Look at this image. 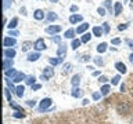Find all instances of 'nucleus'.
Instances as JSON below:
<instances>
[{
    "instance_id": "f257e3e1",
    "label": "nucleus",
    "mask_w": 133,
    "mask_h": 124,
    "mask_svg": "<svg viewBox=\"0 0 133 124\" xmlns=\"http://www.w3.org/2000/svg\"><path fill=\"white\" fill-rule=\"evenodd\" d=\"M116 109H118V112H119L121 114H128L129 112L133 109V105H132L130 102H123L122 105H119Z\"/></svg>"
},
{
    "instance_id": "f03ea898",
    "label": "nucleus",
    "mask_w": 133,
    "mask_h": 124,
    "mask_svg": "<svg viewBox=\"0 0 133 124\" xmlns=\"http://www.w3.org/2000/svg\"><path fill=\"white\" fill-rule=\"evenodd\" d=\"M51 98H43L40 101V105H39V112H44V110H47L50 105H51Z\"/></svg>"
},
{
    "instance_id": "7ed1b4c3",
    "label": "nucleus",
    "mask_w": 133,
    "mask_h": 124,
    "mask_svg": "<svg viewBox=\"0 0 133 124\" xmlns=\"http://www.w3.org/2000/svg\"><path fill=\"white\" fill-rule=\"evenodd\" d=\"M53 74H54V69H53V66H47V68H44V70H43L42 79H43V80H47V79L53 77Z\"/></svg>"
},
{
    "instance_id": "20e7f679",
    "label": "nucleus",
    "mask_w": 133,
    "mask_h": 124,
    "mask_svg": "<svg viewBox=\"0 0 133 124\" xmlns=\"http://www.w3.org/2000/svg\"><path fill=\"white\" fill-rule=\"evenodd\" d=\"M33 47H35V50H36L37 52L42 51V50H46V43H44V40H43V39H37V40L35 41V45H33Z\"/></svg>"
},
{
    "instance_id": "39448f33",
    "label": "nucleus",
    "mask_w": 133,
    "mask_h": 124,
    "mask_svg": "<svg viewBox=\"0 0 133 124\" xmlns=\"http://www.w3.org/2000/svg\"><path fill=\"white\" fill-rule=\"evenodd\" d=\"M61 30V26L60 25H51V26L46 28V33H50V35H56Z\"/></svg>"
},
{
    "instance_id": "423d86ee",
    "label": "nucleus",
    "mask_w": 133,
    "mask_h": 124,
    "mask_svg": "<svg viewBox=\"0 0 133 124\" xmlns=\"http://www.w3.org/2000/svg\"><path fill=\"white\" fill-rule=\"evenodd\" d=\"M15 44H17V40L14 37H4V40H3L4 47H12V45H15Z\"/></svg>"
},
{
    "instance_id": "0eeeda50",
    "label": "nucleus",
    "mask_w": 133,
    "mask_h": 124,
    "mask_svg": "<svg viewBox=\"0 0 133 124\" xmlns=\"http://www.w3.org/2000/svg\"><path fill=\"white\" fill-rule=\"evenodd\" d=\"M12 64H14V62H12L11 58H4V59H3V69L4 70L11 69L12 68Z\"/></svg>"
},
{
    "instance_id": "6e6552de",
    "label": "nucleus",
    "mask_w": 133,
    "mask_h": 124,
    "mask_svg": "<svg viewBox=\"0 0 133 124\" xmlns=\"http://www.w3.org/2000/svg\"><path fill=\"white\" fill-rule=\"evenodd\" d=\"M26 77L28 76H25V73H22V72H18L15 74V77L14 79H11L14 83H19V81H22V80H26Z\"/></svg>"
},
{
    "instance_id": "1a4fd4ad",
    "label": "nucleus",
    "mask_w": 133,
    "mask_h": 124,
    "mask_svg": "<svg viewBox=\"0 0 133 124\" xmlns=\"http://www.w3.org/2000/svg\"><path fill=\"white\" fill-rule=\"evenodd\" d=\"M115 68H116V70H118L119 73H122V74L126 73V65L122 64V62H116V64H115Z\"/></svg>"
},
{
    "instance_id": "9d476101",
    "label": "nucleus",
    "mask_w": 133,
    "mask_h": 124,
    "mask_svg": "<svg viewBox=\"0 0 133 124\" xmlns=\"http://www.w3.org/2000/svg\"><path fill=\"white\" fill-rule=\"evenodd\" d=\"M83 17L82 15H76V14H72L69 17V22L71 24H78V22H82Z\"/></svg>"
},
{
    "instance_id": "9b49d317",
    "label": "nucleus",
    "mask_w": 133,
    "mask_h": 124,
    "mask_svg": "<svg viewBox=\"0 0 133 124\" xmlns=\"http://www.w3.org/2000/svg\"><path fill=\"white\" fill-rule=\"evenodd\" d=\"M71 95H72L74 98H81L82 95H83V91L79 88V87H74V90H72V92H71Z\"/></svg>"
},
{
    "instance_id": "f8f14e48",
    "label": "nucleus",
    "mask_w": 133,
    "mask_h": 124,
    "mask_svg": "<svg viewBox=\"0 0 133 124\" xmlns=\"http://www.w3.org/2000/svg\"><path fill=\"white\" fill-rule=\"evenodd\" d=\"M15 57V50H12V48H6L4 50V58H14Z\"/></svg>"
},
{
    "instance_id": "ddd939ff",
    "label": "nucleus",
    "mask_w": 133,
    "mask_h": 124,
    "mask_svg": "<svg viewBox=\"0 0 133 124\" xmlns=\"http://www.w3.org/2000/svg\"><path fill=\"white\" fill-rule=\"evenodd\" d=\"M40 58V52H31L28 55V61L29 62H35V61H37Z\"/></svg>"
},
{
    "instance_id": "4468645a",
    "label": "nucleus",
    "mask_w": 133,
    "mask_h": 124,
    "mask_svg": "<svg viewBox=\"0 0 133 124\" xmlns=\"http://www.w3.org/2000/svg\"><path fill=\"white\" fill-rule=\"evenodd\" d=\"M66 54V45H60V48L57 50V55L58 58H62Z\"/></svg>"
},
{
    "instance_id": "2eb2a0df",
    "label": "nucleus",
    "mask_w": 133,
    "mask_h": 124,
    "mask_svg": "<svg viewBox=\"0 0 133 124\" xmlns=\"http://www.w3.org/2000/svg\"><path fill=\"white\" fill-rule=\"evenodd\" d=\"M87 29H89V24L83 22L82 25H79V26H78V29H76V33H83V32H86Z\"/></svg>"
},
{
    "instance_id": "dca6fc26",
    "label": "nucleus",
    "mask_w": 133,
    "mask_h": 124,
    "mask_svg": "<svg viewBox=\"0 0 133 124\" xmlns=\"http://www.w3.org/2000/svg\"><path fill=\"white\" fill-rule=\"evenodd\" d=\"M15 94H17V97L22 98L24 94H25V87L24 86H18V87H17V90H15Z\"/></svg>"
},
{
    "instance_id": "f3484780",
    "label": "nucleus",
    "mask_w": 133,
    "mask_h": 124,
    "mask_svg": "<svg viewBox=\"0 0 133 124\" xmlns=\"http://www.w3.org/2000/svg\"><path fill=\"white\" fill-rule=\"evenodd\" d=\"M33 17H35V19L40 21V19H43V18H44V12L42 11V10H36L35 12H33Z\"/></svg>"
},
{
    "instance_id": "a211bd4d",
    "label": "nucleus",
    "mask_w": 133,
    "mask_h": 124,
    "mask_svg": "<svg viewBox=\"0 0 133 124\" xmlns=\"http://www.w3.org/2000/svg\"><path fill=\"white\" fill-rule=\"evenodd\" d=\"M17 25H18V18L15 17V18H12V19L10 21V24L7 25V28L11 30V29H15V28H17Z\"/></svg>"
},
{
    "instance_id": "6ab92c4d",
    "label": "nucleus",
    "mask_w": 133,
    "mask_h": 124,
    "mask_svg": "<svg viewBox=\"0 0 133 124\" xmlns=\"http://www.w3.org/2000/svg\"><path fill=\"white\" fill-rule=\"evenodd\" d=\"M46 18H47V21L49 22H53V21H56L58 17H57V14L56 12H53V11H50V12H47V15H46Z\"/></svg>"
},
{
    "instance_id": "aec40b11",
    "label": "nucleus",
    "mask_w": 133,
    "mask_h": 124,
    "mask_svg": "<svg viewBox=\"0 0 133 124\" xmlns=\"http://www.w3.org/2000/svg\"><path fill=\"white\" fill-rule=\"evenodd\" d=\"M75 33H76V30L75 29H68V30L65 32V39H72L74 40V36H75Z\"/></svg>"
},
{
    "instance_id": "412c9836",
    "label": "nucleus",
    "mask_w": 133,
    "mask_h": 124,
    "mask_svg": "<svg viewBox=\"0 0 133 124\" xmlns=\"http://www.w3.org/2000/svg\"><path fill=\"white\" fill-rule=\"evenodd\" d=\"M121 11H122V3L116 2L115 6H114V12H115V15H119Z\"/></svg>"
},
{
    "instance_id": "4be33fe9",
    "label": "nucleus",
    "mask_w": 133,
    "mask_h": 124,
    "mask_svg": "<svg viewBox=\"0 0 133 124\" xmlns=\"http://www.w3.org/2000/svg\"><path fill=\"white\" fill-rule=\"evenodd\" d=\"M17 73H18V72H17V70H15L14 68H11V69L6 70V77H11V79H14Z\"/></svg>"
},
{
    "instance_id": "5701e85b",
    "label": "nucleus",
    "mask_w": 133,
    "mask_h": 124,
    "mask_svg": "<svg viewBox=\"0 0 133 124\" xmlns=\"http://www.w3.org/2000/svg\"><path fill=\"white\" fill-rule=\"evenodd\" d=\"M103 33H104V30H103L101 26H94V28H93V35H94V36H98V37H100Z\"/></svg>"
},
{
    "instance_id": "b1692460",
    "label": "nucleus",
    "mask_w": 133,
    "mask_h": 124,
    "mask_svg": "<svg viewBox=\"0 0 133 124\" xmlns=\"http://www.w3.org/2000/svg\"><path fill=\"white\" fill-rule=\"evenodd\" d=\"M71 83H72L74 87H78L79 83H81V76H79V74H75V76L72 77V80H71Z\"/></svg>"
},
{
    "instance_id": "393cba45",
    "label": "nucleus",
    "mask_w": 133,
    "mask_h": 124,
    "mask_svg": "<svg viewBox=\"0 0 133 124\" xmlns=\"http://www.w3.org/2000/svg\"><path fill=\"white\" fill-rule=\"evenodd\" d=\"M105 51H107V43H101V44L97 45V52L98 54H103Z\"/></svg>"
},
{
    "instance_id": "a878e982",
    "label": "nucleus",
    "mask_w": 133,
    "mask_h": 124,
    "mask_svg": "<svg viewBox=\"0 0 133 124\" xmlns=\"http://www.w3.org/2000/svg\"><path fill=\"white\" fill-rule=\"evenodd\" d=\"M71 70H72V65L71 64H65L62 66V74H68Z\"/></svg>"
},
{
    "instance_id": "bb28decb",
    "label": "nucleus",
    "mask_w": 133,
    "mask_h": 124,
    "mask_svg": "<svg viewBox=\"0 0 133 124\" xmlns=\"http://www.w3.org/2000/svg\"><path fill=\"white\" fill-rule=\"evenodd\" d=\"M110 90H111V86L110 84H104L100 91H101V95H107L108 92H110Z\"/></svg>"
},
{
    "instance_id": "cd10ccee",
    "label": "nucleus",
    "mask_w": 133,
    "mask_h": 124,
    "mask_svg": "<svg viewBox=\"0 0 133 124\" xmlns=\"http://www.w3.org/2000/svg\"><path fill=\"white\" fill-rule=\"evenodd\" d=\"M61 61H62V58H49V62L53 66H57L58 64H61Z\"/></svg>"
},
{
    "instance_id": "c85d7f7f",
    "label": "nucleus",
    "mask_w": 133,
    "mask_h": 124,
    "mask_svg": "<svg viewBox=\"0 0 133 124\" xmlns=\"http://www.w3.org/2000/svg\"><path fill=\"white\" fill-rule=\"evenodd\" d=\"M81 43H82V40H79V39H74V40H72V43H71V47H72L74 50H76L78 47H81Z\"/></svg>"
},
{
    "instance_id": "c756f323",
    "label": "nucleus",
    "mask_w": 133,
    "mask_h": 124,
    "mask_svg": "<svg viewBox=\"0 0 133 124\" xmlns=\"http://www.w3.org/2000/svg\"><path fill=\"white\" fill-rule=\"evenodd\" d=\"M12 116H14L15 119H24L25 113H24V110H15L14 113H12Z\"/></svg>"
},
{
    "instance_id": "7c9ffc66",
    "label": "nucleus",
    "mask_w": 133,
    "mask_h": 124,
    "mask_svg": "<svg viewBox=\"0 0 133 124\" xmlns=\"http://www.w3.org/2000/svg\"><path fill=\"white\" fill-rule=\"evenodd\" d=\"M32 45H35V43H32V41H25V43L22 44V51H28Z\"/></svg>"
},
{
    "instance_id": "2f4dec72",
    "label": "nucleus",
    "mask_w": 133,
    "mask_h": 124,
    "mask_svg": "<svg viewBox=\"0 0 133 124\" xmlns=\"http://www.w3.org/2000/svg\"><path fill=\"white\" fill-rule=\"evenodd\" d=\"M25 81H26V84L33 86V84H35V81H36V77L33 76V74H31V76H28V77H26V80H25Z\"/></svg>"
},
{
    "instance_id": "473e14b6",
    "label": "nucleus",
    "mask_w": 133,
    "mask_h": 124,
    "mask_svg": "<svg viewBox=\"0 0 133 124\" xmlns=\"http://www.w3.org/2000/svg\"><path fill=\"white\" fill-rule=\"evenodd\" d=\"M90 39H91V35H90V33H85V35L82 36L81 40H82V43H89Z\"/></svg>"
},
{
    "instance_id": "72a5a7b5",
    "label": "nucleus",
    "mask_w": 133,
    "mask_h": 124,
    "mask_svg": "<svg viewBox=\"0 0 133 124\" xmlns=\"http://www.w3.org/2000/svg\"><path fill=\"white\" fill-rule=\"evenodd\" d=\"M10 106H11L14 110H22V107H21V106L18 105V103H15L14 101H11V102H10Z\"/></svg>"
},
{
    "instance_id": "f704fd0d",
    "label": "nucleus",
    "mask_w": 133,
    "mask_h": 124,
    "mask_svg": "<svg viewBox=\"0 0 133 124\" xmlns=\"http://www.w3.org/2000/svg\"><path fill=\"white\" fill-rule=\"evenodd\" d=\"M4 94H6L7 101H8V102H11L12 99H11V94H10V90H8V87H6V88H4Z\"/></svg>"
},
{
    "instance_id": "c9c22d12",
    "label": "nucleus",
    "mask_w": 133,
    "mask_h": 124,
    "mask_svg": "<svg viewBox=\"0 0 133 124\" xmlns=\"http://www.w3.org/2000/svg\"><path fill=\"white\" fill-rule=\"evenodd\" d=\"M6 84H7V87H8V90H11V91H15L17 88H14V86H12V83L8 80V77H6Z\"/></svg>"
},
{
    "instance_id": "e433bc0d",
    "label": "nucleus",
    "mask_w": 133,
    "mask_h": 124,
    "mask_svg": "<svg viewBox=\"0 0 133 124\" xmlns=\"http://www.w3.org/2000/svg\"><path fill=\"white\" fill-rule=\"evenodd\" d=\"M94 64L96 65H98V66H103L104 65V61H103V58H94Z\"/></svg>"
},
{
    "instance_id": "4c0bfd02",
    "label": "nucleus",
    "mask_w": 133,
    "mask_h": 124,
    "mask_svg": "<svg viewBox=\"0 0 133 124\" xmlns=\"http://www.w3.org/2000/svg\"><path fill=\"white\" fill-rule=\"evenodd\" d=\"M119 80H121V76L118 74V76H115V77H112V81H111V84L112 86H115V84H118L119 83Z\"/></svg>"
},
{
    "instance_id": "58836bf2",
    "label": "nucleus",
    "mask_w": 133,
    "mask_h": 124,
    "mask_svg": "<svg viewBox=\"0 0 133 124\" xmlns=\"http://www.w3.org/2000/svg\"><path fill=\"white\" fill-rule=\"evenodd\" d=\"M11 3H12V0H4V4H3V8L4 10H7L8 7L11 6Z\"/></svg>"
},
{
    "instance_id": "ea45409f",
    "label": "nucleus",
    "mask_w": 133,
    "mask_h": 124,
    "mask_svg": "<svg viewBox=\"0 0 133 124\" xmlns=\"http://www.w3.org/2000/svg\"><path fill=\"white\" fill-rule=\"evenodd\" d=\"M103 30H104V33H108V32H110V25H108L107 22L103 24Z\"/></svg>"
},
{
    "instance_id": "a19ab883",
    "label": "nucleus",
    "mask_w": 133,
    "mask_h": 124,
    "mask_svg": "<svg viewBox=\"0 0 133 124\" xmlns=\"http://www.w3.org/2000/svg\"><path fill=\"white\" fill-rule=\"evenodd\" d=\"M97 12H98L100 17H104V15H105V10H104L103 7H98V8H97Z\"/></svg>"
},
{
    "instance_id": "79ce46f5",
    "label": "nucleus",
    "mask_w": 133,
    "mask_h": 124,
    "mask_svg": "<svg viewBox=\"0 0 133 124\" xmlns=\"http://www.w3.org/2000/svg\"><path fill=\"white\" fill-rule=\"evenodd\" d=\"M129 26V24H121V25H118V30H125Z\"/></svg>"
},
{
    "instance_id": "37998d69",
    "label": "nucleus",
    "mask_w": 133,
    "mask_h": 124,
    "mask_svg": "<svg viewBox=\"0 0 133 124\" xmlns=\"http://www.w3.org/2000/svg\"><path fill=\"white\" fill-rule=\"evenodd\" d=\"M91 97H93L94 101H97V99L101 98V92H93V95H91Z\"/></svg>"
},
{
    "instance_id": "c03bdc74",
    "label": "nucleus",
    "mask_w": 133,
    "mask_h": 124,
    "mask_svg": "<svg viewBox=\"0 0 133 124\" xmlns=\"http://www.w3.org/2000/svg\"><path fill=\"white\" fill-rule=\"evenodd\" d=\"M51 40L54 41V43H60V41H61V37H60V36H53Z\"/></svg>"
},
{
    "instance_id": "a18cd8bd",
    "label": "nucleus",
    "mask_w": 133,
    "mask_h": 124,
    "mask_svg": "<svg viewBox=\"0 0 133 124\" xmlns=\"http://www.w3.org/2000/svg\"><path fill=\"white\" fill-rule=\"evenodd\" d=\"M90 58H91L90 55H83L81 61H82V62H87V61H89V59H90Z\"/></svg>"
},
{
    "instance_id": "49530a36",
    "label": "nucleus",
    "mask_w": 133,
    "mask_h": 124,
    "mask_svg": "<svg viewBox=\"0 0 133 124\" xmlns=\"http://www.w3.org/2000/svg\"><path fill=\"white\" fill-rule=\"evenodd\" d=\"M104 6L111 10V0H105V2H104Z\"/></svg>"
},
{
    "instance_id": "de8ad7c7",
    "label": "nucleus",
    "mask_w": 133,
    "mask_h": 124,
    "mask_svg": "<svg viewBox=\"0 0 133 124\" xmlns=\"http://www.w3.org/2000/svg\"><path fill=\"white\" fill-rule=\"evenodd\" d=\"M111 43H112V44H119V43H121V39H118V37H116V39H112Z\"/></svg>"
},
{
    "instance_id": "09e8293b",
    "label": "nucleus",
    "mask_w": 133,
    "mask_h": 124,
    "mask_svg": "<svg viewBox=\"0 0 133 124\" xmlns=\"http://www.w3.org/2000/svg\"><path fill=\"white\" fill-rule=\"evenodd\" d=\"M98 80H100V83H107V80H108V79H107L105 76H100V79H98Z\"/></svg>"
},
{
    "instance_id": "8fccbe9b",
    "label": "nucleus",
    "mask_w": 133,
    "mask_h": 124,
    "mask_svg": "<svg viewBox=\"0 0 133 124\" xmlns=\"http://www.w3.org/2000/svg\"><path fill=\"white\" fill-rule=\"evenodd\" d=\"M40 87H42L40 84H33V86H32V91H36V90H39Z\"/></svg>"
},
{
    "instance_id": "3c124183",
    "label": "nucleus",
    "mask_w": 133,
    "mask_h": 124,
    "mask_svg": "<svg viewBox=\"0 0 133 124\" xmlns=\"http://www.w3.org/2000/svg\"><path fill=\"white\" fill-rule=\"evenodd\" d=\"M69 10H71V12H76L78 11V6H71Z\"/></svg>"
},
{
    "instance_id": "603ef678",
    "label": "nucleus",
    "mask_w": 133,
    "mask_h": 124,
    "mask_svg": "<svg viewBox=\"0 0 133 124\" xmlns=\"http://www.w3.org/2000/svg\"><path fill=\"white\" fill-rule=\"evenodd\" d=\"M26 103H28V106H35L36 101H26Z\"/></svg>"
},
{
    "instance_id": "864d4df0",
    "label": "nucleus",
    "mask_w": 133,
    "mask_h": 124,
    "mask_svg": "<svg viewBox=\"0 0 133 124\" xmlns=\"http://www.w3.org/2000/svg\"><path fill=\"white\" fill-rule=\"evenodd\" d=\"M19 33L17 32V30H10V36H18Z\"/></svg>"
},
{
    "instance_id": "5fc2aeb1",
    "label": "nucleus",
    "mask_w": 133,
    "mask_h": 124,
    "mask_svg": "<svg viewBox=\"0 0 133 124\" xmlns=\"http://www.w3.org/2000/svg\"><path fill=\"white\" fill-rule=\"evenodd\" d=\"M128 45L130 50H133V40H128Z\"/></svg>"
},
{
    "instance_id": "6e6d98bb",
    "label": "nucleus",
    "mask_w": 133,
    "mask_h": 124,
    "mask_svg": "<svg viewBox=\"0 0 133 124\" xmlns=\"http://www.w3.org/2000/svg\"><path fill=\"white\" fill-rule=\"evenodd\" d=\"M19 12H21V14H25V12H26V8H25V7H22V8L19 10Z\"/></svg>"
},
{
    "instance_id": "4d7b16f0",
    "label": "nucleus",
    "mask_w": 133,
    "mask_h": 124,
    "mask_svg": "<svg viewBox=\"0 0 133 124\" xmlns=\"http://www.w3.org/2000/svg\"><path fill=\"white\" fill-rule=\"evenodd\" d=\"M82 103H83V105H87V103H89V99H83Z\"/></svg>"
},
{
    "instance_id": "13d9d810",
    "label": "nucleus",
    "mask_w": 133,
    "mask_h": 124,
    "mask_svg": "<svg viewBox=\"0 0 133 124\" xmlns=\"http://www.w3.org/2000/svg\"><path fill=\"white\" fill-rule=\"evenodd\" d=\"M129 61H130V62H132V61H133V52H132V54H130V55H129Z\"/></svg>"
},
{
    "instance_id": "bf43d9fd",
    "label": "nucleus",
    "mask_w": 133,
    "mask_h": 124,
    "mask_svg": "<svg viewBox=\"0 0 133 124\" xmlns=\"http://www.w3.org/2000/svg\"><path fill=\"white\" fill-rule=\"evenodd\" d=\"M130 8L133 10V0H132V3H130Z\"/></svg>"
},
{
    "instance_id": "052dcab7",
    "label": "nucleus",
    "mask_w": 133,
    "mask_h": 124,
    "mask_svg": "<svg viewBox=\"0 0 133 124\" xmlns=\"http://www.w3.org/2000/svg\"><path fill=\"white\" fill-rule=\"evenodd\" d=\"M58 2V0H51V3H57Z\"/></svg>"
},
{
    "instance_id": "680f3d73",
    "label": "nucleus",
    "mask_w": 133,
    "mask_h": 124,
    "mask_svg": "<svg viewBox=\"0 0 133 124\" xmlns=\"http://www.w3.org/2000/svg\"><path fill=\"white\" fill-rule=\"evenodd\" d=\"M132 124H133V119H132Z\"/></svg>"
},
{
    "instance_id": "e2e57ef3",
    "label": "nucleus",
    "mask_w": 133,
    "mask_h": 124,
    "mask_svg": "<svg viewBox=\"0 0 133 124\" xmlns=\"http://www.w3.org/2000/svg\"><path fill=\"white\" fill-rule=\"evenodd\" d=\"M132 64H133V61H132Z\"/></svg>"
}]
</instances>
